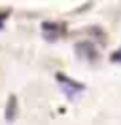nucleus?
<instances>
[{
	"label": "nucleus",
	"instance_id": "nucleus-1",
	"mask_svg": "<svg viewBox=\"0 0 121 125\" xmlns=\"http://www.w3.org/2000/svg\"><path fill=\"white\" fill-rule=\"evenodd\" d=\"M55 80H57V83H59L60 91L66 95L70 101H74L80 93L85 91V85H83L81 82H76L74 78H70V76L62 74V72H57V74H55Z\"/></svg>",
	"mask_w": 121,
	"mask_h": 125
},
{
	"label": "nucleus",
	"instance_id": "nucleus-2",
	"mask_svg": "<svg viewBox=\"0 0 121 125\" xmlns=\"http://www.w3.org/2000/svg\"><path fill=\"white\" fill-rule=\"evenodd\" d=\"M40 31L47 42H57V40L64 38L68 32V25L64 21H44L40 25Z\"/></svg>",
	"mask_w": 121,
	"mask_h": 125
},
{
	"label": "nucleus",
	"instance_id": "nucleus-4",
	"mask_svg": "<svg viewBox=\"0 0 121 125\" xmlns=\"http://www.w3.org/2000/svg\"><path fill=\"white\" fill-rule=\"evenodd\" d=\"M6 121L8 123H11L15 119V116H17V97L15 95H10L8 97V102H6Z\"/></svg>",
	"mask_w": 121,
	"mask_h": 125
},
{
	"label": "nucleus",
	"instance_id": "nucleus-3",
	"mask_svg": "<svg viewBox=\"0 0 121 125\" xmlns=\"http://www.w3.org/2000/svg\"><path fill=\"white\" fill-rule=\"evenodd\" d=\"M76 53L80 55L81 59H85V61H89V62H95V61L98 59L97 47L93 46L91 42H80V44L76 46Z\"/></svg>",
	"mask_w": 121,
	"mask_h": 125
},
{
	"label": "nucleus",
	"instance_id": "nucleus-6",
	"mask_svg": "<svg viewBox=\"0 0 121 125\" xmlns=\"http://www.w3.org/2000/svg\"><path fill=\"white\" fill-rule=\"evenodd\" d=\"M8 15H10V10H4V11L0 13V29H4V21L8 19Z\"/></svg>",
	"mask_w": 121,
	"mask_h": 125
},
{
	"label": "nucleus",
	"instance_id": "nucleus-5",
	"mask_svg": "<svg viewBox=\"0 0 121 125\" xmlns=\"http://www.w3.org/2000/svg\"><path fill=\"white\" fill-rule=\"evenodd\" d=\"M110 61L115 62V64H121V47H119V49H115V51L110 55Z\"/></svg>",
	"mask_w": 121,
	"mask_h": 125
}]
</instances>
